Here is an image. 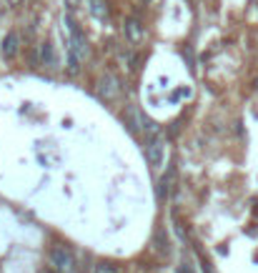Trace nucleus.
I'll use <instances>...</instances> for the list:
<instances>
[{"mask_svg": "<svg viewBox=\"0 0 258 273\" xmlns=\"http://www.w3.org/2000/svg\"><path fill=\"white\" fill-rule=\"evenodd\" d=\"M88 8H90V13H93V18L95 20H108V5H106V0H88Z\"/></svg>", "mask_w": 258, "mask_h": 273, "instance_id": "obj_8", "label": "nucleus"}, {"mask_svg": "<svg viewBox=\"0 0 258 273\" xmlns=\"http://www.w3.org/2000/svg\"><path fill=\"white\" fill-rule=\"evenodd\" d=\"M65 25H68V33H70V40H68V70L78 73L81 63L86 61V56H88V43L73 18H65Z\"/></svg>", "mask_w": 258, "mask_h": 273, "instance_id": "obj_1", "label": "nucleus"}, {"mask_svg": "<svg viewBox=\"0 0 258 273\" xmlns=\"http://www.w3.org/2000/svg\"><path fill=\"white\" fill-rule=\"evenodd\" d=\"M171 178H173V166L168 168V176H163L161 183H158V198H168V190H171Z\"/></svg>", "mask_w": 258, "mask_h": 273, "instance_id": "obj_10", "label": "nucleus"}, {"mask_svg": "<svg viewBox=\"0 0 258 273\" xmlns=\"http://www.w3.org/2000/svg\"><path fill=\"white\" fill-rule=\"evenodd\" d=\"M95 273H113V268H111V266H98Z\"/></svg>", "mask_w": 258, "mask_h": 273, "instance_id": "obj_13", "label": "nucleus"}, {"mask_svg": "<svg viewBox=\"0 0 258 273\" xmlns=\"http://www.w3.org/2000/svg\"><path fill=\"white\" fill-rule=\"evenodd\" d=\"M38 58H40V65H45V68H56L58 58H56V48H53V43H43V45L38 48Z\"/></svg>", "mask_w": 258, "mask_h": 273, "instance_id": "obj_7", "label": "nucleus"}, {"mask_svg": "<svg viewBox=\"0 0 258 273\" xmlns=\"http://www.w3.org/2000/svg\"><path fill=\"white\" fill-rule=\"evenodd\" d=\"M8 3H10V5H18V3H20V0H8Z\"/></svg>", "mask_w": 258, "mask_h": 273, "instance_id": "obj_16", "label": "nucleus"}, {"mask_svg": "<svg viewBox=\"0 0 258 273\" xmlns=\"http://www.w3.org/2000/svg\"><path fill=\"white\" fill-rule=\"evenodd\" d=\"M20 53V38H18V33L10 31L5 38H3V45H0V56L5 58V61H13L15 56Z\"/></svg>", "mask_w": 258, "mask_h": 273, "instance_id": "obj_5", "label": "nucleus"}, {"mask_svg": "<svg viewBox=\"0 0 258 273\" xmlns=\"http://www.w3.org/2000/svg\"><path fill=\"white\" fill-rule=\"evenodd\" d=\"M125 116H128V123H131V130H133V133H138L141 128H145V121H143V116L138 113V108H128Z\"/></svg>", "mask_w": 258, "mask_h": 273, "instance_id": "obj_9", "label": "nucleus"}, {"mask_svg": "<svg viewBox=\"0 0 258 273\" xmlns=\"http://www.w3.org/2000/svg\"><path fill=\"white\" fill-rule=\"evenodd\" d=\"M178 273H193V266H191L188 261H183V263L178 266Z\"/></svg>", "mask_w": 258, "mask_h": 273, "instance_id": "obj_11", "label": "nucleus"}, {"mask_svg": "<svg viewBox=\"0 0 258 273\" xmlns=\"http://www.w3.org/2000/svg\"><path fill=\"white\" fill-rule=\"evenodd\" d=\"M201 271L203 273H213V268H211V263H208V261H201Z\"/></svg>", "mask_w": 258, "mask_h": 273, "instance_id": "obj_12", "label": "nucleus"}, {"mask_svg": "<svg viewBox=\"0 0 258 273\" xmlns=\"http://www.w3.org/2000/svg\"><path fill=\"white\" fill-rule=\"evenodd\" d=\"M125 38H128V43H131V45L143 43L145 28H143V23H141L138 18H128V20H125Z\"/></svg>", "mask_w": 258, "mask_h": 273, "instance_id": "obj_6", "label": "nucleus"}, {"mask_svg": "<svg viewBox=\"0 0 258 273\" xmlns=\"http://www.w3.org/2000/svg\"><path fill=\"white\" fill-rule=\"evenodd\" d=\"M98 95L103 100H115L120 95V83H118V78H115L113 73H103L98 78Z\"/></svg>", "mask_w": 258, "mask_h": 273, "instance_id": "obj_4", "label": "nucleus"}, {"mask_svg": "<svg viewBox=\"0 0 258 273\" xmlns=\"http://www.w3.org/2000/svg\"><path fill=\"white\" fill-rule=\"evenodd\" d=\"M68 3H70V8H75V3H78V0H68Z\"/></svg>", "mask_w": 258, "mask_h": 273, "instance_id": "obj_15", "label": "nucleus"}, {"mask_svg": "<svg viewBox=\"0 0 258 273\" xmlns=\"http://www.w3.org/2000/svg\"><path fill=\"white\" fill-rule=\"evenodd\" d=\"M50 263L58 273H75V258L65 245H53L50 248Z\"/></svg>", "mask_w": 258, "mask_h": 273, "instance_id": "obj_3", "label": "nucleus"}, {"mask_svg": "<svg viewBox=\"0 0 258 273\" xmlns=\"http://www.w3.org/2000/svg\"><path fill=\"white\" fill-rule=\"evenodd\" d=\"M43 273H58V271H56V268H45Z\"/></svg>", "mask_w": 258, "mask_h": 273, "instance_id": "obj_14", "label": "nucleus"}, {"mask_svg": "<svg viewBox=\"0 0 258 273\" xmlns=\"http://www.w3.org/2000/svg\"><path fill=\"white\" fill-rule=\"evenodd\" d=\"M145 158L153 168H161L163 166V158H166V138L158 133V135H150L145 138Z\"/></svg>", "mask_w": 258, "mask_h": 273, "instance_id": "obj_2", "label": "nucleus"}]
</instances>
